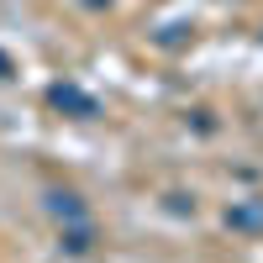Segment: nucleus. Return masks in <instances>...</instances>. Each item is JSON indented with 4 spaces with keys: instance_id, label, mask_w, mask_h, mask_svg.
Here are the masks:
<instances>
[{
    "instance_id": "1",
    "label": "nucleus",
    "mask_w": 263,
    "mask_h": 263,
    "mask_svg": "<svg viewBox=\"0 0 263 263\" xmlns=\"http://www.w3.org/2000/svg\"><path fill=\"white\" fill-rule=\"evenodd\" d=\"M227 227H237V232H263V200L232 205V211H227Z\"/></svg>"
},
{
    "instance_id": "2",
    "label": "nucleus",
    "mask_w": 263,
    "mask_h": 263,
    "mask_svg": "<svg viewBox=\"0 0 263 263\" xmlns=\"http://www.w3.org/2000/svg\"><path fill=\"white\" fill-rule=\"evenodd\" d=\"M48 211L53 216H63V221H84V205H79V195H48Z\"/></svg>"
},
{
    "instance_id": "3",
    "label": "nucleus",
    "mask_w": 263,
    "mask_h": 263,
    "mask_svg": "<svg viewBox=\"0 0 263 263\" xmlns=\"http://www.w3.org/2000/svg\"><path fill=\"white\" fill-rule=\"evenodd\" d=\"M53 100H58V105H69V111H84V116H95V100H90V95H79L74 84H58V90H53Z\"/></svg>"
},
{
    "instance_id": "4",
    "label": "nucleus",
    "mask_w": 263,
    "mask_h": 263,
    "mask_svg": "<svg viewBox=\"0 0 263 263\" xmlns=\"http://www.w3.org/2000/svg\"><path fill=\"white\" fill-rule=\"evenodd\" d=\"M6 69H11V63H6V58H0V79H6Z\"/></svg>"
}]
</instances>
